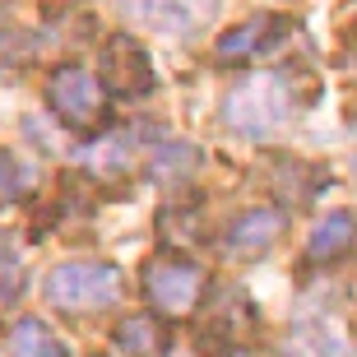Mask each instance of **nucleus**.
I'll return each instance as SVG.
<instances>
[{"instance_id":"1","label":"nucleus","mask_w":357,"mask_h":357,"mask_svg":"<svg viewBox=\"0 0 357 357\" xmlns=\"http://www.w3.org/2000/svg\"><path fill=\"white\" fill-rule=\"evenodd\" d=\"M292 116V89L283 75H246L223 98V126L241 139H269Z\"/></svg>"},{"instance_id":"2","label":"nucleus","mask_w":357,"mask_h":357,"mask_svg":"<svg viewBox=\"0 0 357 357\" xmlns=\"http://www.w3.org/2000/svg\"><path fill=\"white\" fill-rule=\"evenodd\" d=\"M121 297V269L107 260H66L47 274V302L61 311H98Z\"/></svg>"},{"instance_id":"3","label":"nucleus","mask_w":357,"mask_h":357,"mask_svg":"<svg viewBox=\"0 0 357 357\" xmlns=\"http://www.w3.org/2000/svg\"><path fill=\"white\" fill-rule=\"evenodd\" d=\"M47 102H52V112L66 121V126L89 130L107 112V89L98 84V75H89L84 66H61L52 79H47Z\"/></svg>"},{"instance_id":"4","label":"nucleus","mask_w":357,"mask_h":357,"mask_svg":"<svg viewBox=\"0 0 357 357\" xmlns=\"http://www.w3.org/2000/svg\"><path fill=\"white\" fill-rule=\"evenodd\" d=\"M144 292L162 316H190L204 292V269L185 255H158L144 274Z\"/></svg>"},{"instance_id":"5","label":"nucleus","mask_w":357,"mask_h":357,"mask_svg":"<svg viewBox=\"0 0 357 357\" xmlns=\"http://www.w3.org/2000/svg\"><path fill=\"white\" fill-rule=\"evenodd\" d=\"M102 70H107V84L116 93H130V98L153 93V66H149V52L135 38H112L107 42Z\"/></svg>"},{"instance_id":"6","label":"nucleus","mask_w":357,"mask_h":357,"mask_svg":"<svg viewBox=\"0 0 357 357\" xmlns=\"http://www.w3.org/2000/svg\"><path fill=\"white\" fill-rule=\"evenodd\" d=\"M283 232H288V213L283 209H251L232 223L223 251L232 255V260H255V255H265Z\"/></svg>"},{"instance_id":"7","label":"nucleus","mask_w":357,"mask_h":357,"mask_svg":"<svg viewBox=\"0 0 357 357\" xmlns=\"http://www.w3.org/2000/svg\"><path fill=\"white\" fill-rule=\"evenodd\" d=\"M288 33V19H278V14H251L246 24H237L232 33L218 38V61L232 66V61H251V56H265L274 52V42Z\"/></svg>"},{"instance_id":"8","label":"nucleus","mask_w":357,"mask_h":357,"mask_svg":"<svg viewBox=\"0 0 357 357\" xmlns=\"http://www.w3.org/2000/svg\"><path fill=\"white\" fill-rule=\"evenodd\" d=\"M144 14L158 33L185 38V33L204 28L213 14H218V0H144Z\"/></svg>"},{"instance_id":"9","label":"nucleus","mask_w":357,"mask_h":357,"mask_svg":"<svg viewBox=\"0 0 357 357\" xmlns=\"http://www.w3.org/2000/svg\"><path fill=\"white\" fill-rule=\"evenodd\" d=\"M357 241V218L353 213H325L316 227H311V237H306V260L311 265H334V260H344L353 251Z\"/></svg>"},{"instance_id":"10","label":"nucleus","mask_w":357,"mask_h":357,"mask_svg":"<svg viewBox=\"0 0 357 357\" xmlns=\"http://www.w3.org/2000/svg\"><path fill=\"white\" fill-rule=\"evenodd\" d=\"M116 344L130 357H162L167 353V325H162V316H149V311L126 316L116 325Z\"/></svg>"},{"instance_id":"11","label":"nucleus","mask_w":357,"mask_h":357,"mask_svg":"<svg viewBox=\"0 0 357 357\" xmlns=\"http://www.w3.org/2000/svg\"><path fill=\"white\" fill-rule=\"evenodd\" d=\"M75 162H84L98 176H126V167H130V139L126 135H98L93 144H84L75 153Z\"/></svg>"},{"instance_id":"12","label":"nucleus","mask_w":357,"mask_h":357,"mask_svg":"<svg viewBox=\"0 0 357 357\" xmlns=\"http://www.w3.org/2000/svg\"><path fill=\"white\" fill-rule=\"evenodd\" d=\"M10 357H70V348L61 344V334H52V325L19 320L10 334Z\"/></svg>"},{"instance_id":"13","label":"nucleus","mask_w":357,"mask_h":357,"mask_svg":"<svg viewBox=\"0 0 357 357\" xmlns=\"http://www.w3.org/2000/svg\"><path fill=\"white\" fill-rule=\"evenodd\" d=\"M199 149L195 144H162L158 153H153V181H162V185H172V181H185V176H195V167H199Z\"/></svg>"},{"instance_id":"14","label":"nucleus","mask_w":357,"mask_h":357,"mask_svg":"<svg viewBox=\"0 0 357 357\" xmlns=\"http://www.w3.org/2000/svg\"><path fill=\"white\" fill-rule=\"evenodd\" d=\"M33 185H38V172H33V162L0 153V204H10V199L28 195Z\"/></svg>"},{"instance_id":"15","label":"nucleus","mask_w":357,"mask_h":357,"mask_svg":"<svg viewBox=\"0 0 357 357\" xmlns=\"http://www.w3.org/2000/svg\"><path fill=\"white\" fill-rule=\"evenodd\" d=\"M353 172H357V153H353Z\"/></svg>"}]
</instances>
